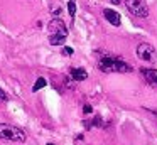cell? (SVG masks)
Listing matches in <instances>:
<instances>
[{
	"label": "cell",
	"instance_id": "cell-1",
	"mask_svg": "<svg viewBox=\"0 0 157 145\" xmlns=\"http://www.w3.org/2000/svg\"><path fill=\"white\" fill-rule=\"evenodd\" d=\"M48 37L51 46H63L68 37V27L59 17H54L48 24Z\"/></svg>",
	"mask_w": 157,
	"mask_h": 145
},
{
	"label": "cell",
	"instance_id": "cell-7",
	"mask_svg": "<svg viewBox=\"0 0 157 145\" xmlns=\"http://www.w3.org/2000/svg\"><path fill=\"white\" fill-rule=\"evenodd\" d=\"M103 15H105V19L115 27H118L120 24H122V20H120V13L117 12V10H113V9H105L103 10Z\"/></svg>",
	"mask_w": 157,
	"mask_h": 145
},
{
	"label": "cell",
	"instance_id": "cell-4",
	"mask_svg": "<svg viewBox=\"0 0 157 145\" xmlns=\"http://www.w3.org/2000/svg\"><path fill=\"white\" fill-rule=\"evenodd\" d=\"M135 52H137V57L145 61V63H157V51L152 44L140 42L139 46H137Z\"/></svg>",
	"mask_w": 157,
	"mask_h": 145
},
{
	"label": "cell",
	"instance_id": "cell-14",
	"mask_svg": "<svg viewBox=\"0 0 157 145\" xmlns=\"http://www.w3.org/2000/svg\"><path fill=\"white\" fill-rule=\"evenodd\" d=\"M110 2H112V3H113V5H118V3H120V2H122V0H110Z\"/></svg>",
	"mask_w": 157,
	"mask_h": 145
},
{
	"label": "cell",
	"instance_id": "cell-8",
	"mask_svg": "<svg viewBox=\"0 0 157 145\" xmlns=\"http://www.w3.org/2000/svg\"><path fill=\"white\" fill-rule=\"evenodd\" d=\"M69 76H71L75 81H85L86 78H88V73H86L83 67H71V71H69Z\"/></svg>",
	"mask_w": 157,
	"mask_h": 145
},
{
	"label": "cell",
	"instance_id": "cell-10",
	"mask_svg": "<svg viewBox=\"0 0 157 145\" xmlns=\"http://www.w3.org/2000/svg\"><path fill=\"white\" fill-rule=\"evenodd\" d=\"M68 12L71 15V20H75L76 17V0H69L68 2Z\"/></svg>",
	"mask_w": 157,
	"mask_h": 145
},
{
	"label": "cell",
	"instance_id": "cell-12",
	"mask_svg": "<svg viewBox=\"0 0 157 145\" xmlns=\"http://www.w3.org/2000/svg\"><path fill=\"white\" fill-rule=\"evenodd\" d=\"M0 101H7V94H5V91L0 88Z\"/></svg>",
	"mask_w": 157,
	"mask_h": 145
},
{
	"label": "cell",
	"instance_id": "cell-9",
	"mask_svg": "<svg viewBox=\"0 0 157 145\" xmlns=\"http://www.w3.org/2000/svg\"><path fill=\"white\" fill-rule=\"evenodd\" d=\"M48 84V81H46V78H37V81L34 83V86H32V91L34 93H37L39 90H42V88Z\"/></svg>",
	"mask_w": 157,
	"mask_h": 145
},
{
	"label": "cell",
	"instance_id": "cell-6",
	"mask_svg": "<svg viewBox=\"0 0 157 145\" xmlns=\"http://www.w3.org/2000/svg\"><path fill=\"white\" fill-rule=\"evenodd\" d=\"M140 73H142L144 79L149 84L157 86V69H154V67H144V69H140Z\"/></svg>",
	"mask_w": 157,
	"mask_h": 145
},
{
	"label": "cell",
	"instance_id": "cell-2",
	"mask_svg": "<svg viewBox=\"0 0 157 145\" xmlns=\"http://www.w3.org/2000/svg\"><path fill=\"white\" fill-rule=\"evenodd\" d=\"M98 67L103 73H132V66L120 57L103 56L98 59Z\"/></svg>",
	"mask_w": 157,
	"mask_h": 145
},
{
	"label": "cell",
	"instance_id": "cell-15",
	"mask_svg": "<svg viewBox=\"0 0 157 145\" xmlns=\"http://www.w3.org/2000/svg\"><path fill=\"white\" fill-rule=\"evenodd\" d=\"M48 145H54V143H48Z\"/></svg>",
	"mask_w": 157,
	"mask_h": 145
},
{
	"label": "cell",
	"instance_id": "cell-13",
	"mask_svg": "<svg viewBox=\"0 0 157 145\" xmlns=\"http://www.w3.org/2000/svg\"><path fill=\"white\" fill-rule=\"evenodd\" d=\"M83 111H85V113H91V111H93V108L90 106V105H85V106H83Z\"/></svg>",
	"mask_w": 157,
	"mask_h": 145
},
{
	"label": "cell",
	"instance_id": "cell-3",
	"mask_svg": "<svg viewBox=\"0 0 157 145\" xmlns=\"http://www.w3.org/2000/svg\"><path fill=\"white\" fill-rule=\"evenodd\" d=\"M0 138L9 140V142H15V143H24L27 137H25L22 128L9 125V123H0Z\"/></svg>",
	"mask_w": 157,
	"mask_h": 145
},
{
	"label": "cell",
	"instance_id": "cell-16",
	"mask_svg": "<svg viewBox=\"0 0 157 145\" xmlns=\"http://www.w3.org/2000/svg\"><path fill=\"white\" fill-rule=\"evenodd\" d=\"M15 145H17V143H15Z\"/></svg>",
	"mask_w": 157,
	"mask_h": 145
},
{
	"label": "cell",
	"instance_id": "cell-5",
	"mask_svg": "<svg viewBox=\"0 0 157 145\" xmlns=\"http://www.w3.org/2000/svg\"><path fill=\"white\" fill-rule=\"evenodd\" d=\"M125 5L128 9V12L133 13L135 17L145 19L149 15V7H147L145 0H125Z\"/></svg>",
	"mask_w": 157,
	"mask_h": 145
},
{
	"label": "cell",
	"instance_id": "cell-11",
	"mask_svg": "<svg viewBox=\"0 0 157 145\" xmlns=\"http://www.w3.org/2000/svg\"><path fill=\"white\" fill-rule=\"evenodd\" d=\"M73 52H75V51H73V47L66 46L64 49H63V54H64V56H73Z\"/></svg>",
	"mask_w": 157,
	"mask_h": 145
}]
</instances>
